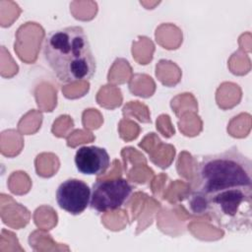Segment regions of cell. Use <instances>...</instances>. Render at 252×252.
I'll list each match as a JSON object with an SVG mask.
<instances>
[{
	"instance_id": "obj_3",
	"label": "cell",
	"mask_w": 252,
	"mask_h": 252,
	"mask_svg": "<svg viewBox=\"0 0 252 252\" xmlns=\"http://www.w3.org/2000/svg\"><path fill=\"white\" fill-rule=\"evenodd\" d=\"M133 188L123 178L95 181L91 188L90 206L97 213L115 211L130 199Z\"/></svg>"
},
{
	"instance_id": "obj_4",
	"label": "cell",
	"mask_w": 252,
	"mask_h": 252,
	"mask_svg": "<svg viewBox=\"0 0 252 252\" xmlns=\"http://www.w3.org/2000/svg\"><path fill=\"white\" fill-rule=\"evenodd\" d=\"M58 206L71 215L82 214L91 201V188L79 179L71 178L63 181L56 190Z\"/></svg>"
},
{
	"instance_id": "obj_5",
	"label": "cell",
	"mask_w": 252,
	"mask_h": 252,
	"mask_svg": "<svg viewBox=\"0 0 252 252\" xmlns=\"http://www.w3.org/2000/svg\"><path fill=\"white\" fill-rule=\"evenodd\" d=\"M75 164L79 172L83 174L101 175L109 167L110 158L103 148L85 146L76 152Z\"/></svg>"
},
{
	"instance_id": "obj_2",
	"label": "cell",
	"mask_w": 252,
	"mask_h": 252,
	"mask_svg": "<svg viewBox=\"0 0 252 252\" xmlns=\"http://www.w3.org/2000/svg\"><path fill=\"white\" fill-rule=\"evenodd\" d=\"M43 56L55 77L65 84L88 81L96 70L95 58L82 27L50 32L43 42Z\"/></svg>"
},
{
	"instance_id": "obj_1",
	"label": "cell",
	"mask_w": 252,
	"mask_h": 252,
	"mask_svg": "<svg viewBox=\"0 0 252 252\" xmlns=\"http://www.w3.org/2000/svg\"><path fill=\"white\" fill-rule=\"evenodd\" d=\"M196 215H207L233 232H248L252 221V163L232 147L205 156L189 201Z\"/></svg>"
}]
</instances>
